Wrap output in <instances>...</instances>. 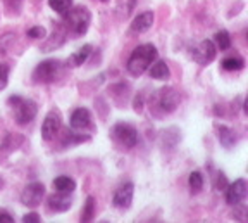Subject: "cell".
Wrapping results in <instances>:
<instances>
[{
  "label": "cell",
  "mask_w": 248,
  "mask_h": 223,
  "mask_svg": "<svg viewBox=\"0 0 248 223\" xmlns=\"http://www.w3.org/2000/svg\"><path fill=\"white\" fill-rule=\"evenodd\" d=\"M141 109H143V99L138 94V97L135 99V111L136 113H141Z\"/></svg>",
  "instance_id": "cell-30"
},
{
  "label": "cell",
  "mask_w": 248,
  "mask_h": 223,
  "mask_svg": "<svg viewBox=\"0 0 248 223\" xmlns=\"http://www.w3.org/2000/svg\"><path fill=\"white\" fill-rule=\"evenodd\" d=\"M110 137L124 147H135L138 144V132L129 123H116L110 130Z\"/></svg>",
  "instance_id": "cell-6"
},
{
  "label": "cell",
  "mask_w": 248,
  "mask_h": 223,
  "mask_svg": "<svg viewBox=\"0 0 248 223\" xmlns=\"http://www.w3.org/2000/svg\"><path fill=\"white\" fill-rule=\"evenodd\" d=\"M23 222L24 223H40V222H42V218H40L38 213H30V215L23 216Z\"/></svg>",
  "instance_id": "cell-29"
},
{
  "label": "cell",
  "mask_w": 248,
  "mask_h": 223,
  "mask_svg": "<svg viewBox=\"0 0 248 223\" xmlns=\"http://www.w3.org/2000/svg\"><path fill=\"white\" fill-rule=\"evenodd\" d=\"M95 216V199L93 197H88L85 203V207H83V213H81V222L83 223H88L93 220Z\"/></svg>",
  "instance_id": "cell-22"
},
{
  "label": "cell",
  "mask_w": 248,
  "mask_h": 223,
  "mask_svg": "<svg viewBox=\"0 0 248 223\" xmlns=\"http://www.w3.org/2000/svg\"><path fill=\"white\" fill-rule=\"evenodd\" d=\"M64 16H66V28L69 32H73L74 35L81 36L88 32V26L92 23V14H90L88 7L78 5L73 11L69 9Z\"/></svg>",
  "instance_id": "cell-3"
},
{
  "label": "cell",
  "mask_w": 248,
  "mask_h": 223,
  "mask_svg": "<svg viewBox=\"0 0 248 223\" xmlns=\"http://www.w3.org/2000/svg\"><path fill=\"white\" fill-rule=\"evenodd\" d=\"M14 40V35L12 33H5L4 36H0V55H4L5 52H7V47L9 43Z\"/></svg>",
  "instance_id": "cell-26"
},
{
  "label": "cell",
  "mask_w": 248,
  "mask_h": 223,
  "mask_svg": "<svg viewBox=\"0 0 248 223\" xmlns=\"http://www.w3.org/2000/svg\"><path fill=\"white\" fill-rule=\"evenodd\" d=\"M46 203H48V209H50V211L64 213V211H69V209H71V204H73V201H71L69 194L57 192V194H52Z\"/></svg>",
  "instance_id": "cell-12"
},
{
  "label": "cell",
  "mask_w": 248,
  "mask_h": 223,
  "mask_svg": "<svg viewBox=\"0 0 248 223\" xmlns=\"http://www.w3.org/2000/svg\"><path fill=\"white\" fill-rule=\"evenodd\" d=\"M188 184H190V189L193 194H198L203 189V176H202L200 172H191L190 178H188Z\"/></svg>",
  "instance_id": "cell-21"
},
{
  "label": "cell",
  "mask_w": 248,
  "mask_h": 223,
  "mask_svg": "<svg viewBox=\"0 0 248 223\" xmlns=\"http://www.w3.org/2000/svg\"><path fill=\"white\" fill-rule=\"evenodd\" d=\"M148 71H150L152 78H155V80H169V76H170L169 66L166 64V61H157Z\"/></svg>",
  "instance_id": "cell-17"
},
{
  "label": "cell",
  "mask_w": 248,
  "mask_h": 223,
  "mask_svg": "<svg viewBox=\"0 0 248 223\" xmlns=\"http://www.w3.org/2000/svg\"><path fill=\"white\" fill-rule=\"evenodd\" d=\"M214 130H216L217 138H219L221 145H224L226 149H231V147L236 145V142H238L236 133L232 132L231 128H228V126H224V125H216L214 126Z\"/></svg>",
  "instance_id": "cell-15"
},
{
  "label": "cell",
  "mask_w": 248,
  "mask_h": 223,
  "mask_svg": "<svg viewBox=\"0 0 248 223\" xmlns=\"http://www.w3.org/2000/svg\"><path fill=\"white\" fill-rule=\"evenodd\" d=\"M62 125V116L57 109H52L50 113L46 114L45 120L42 123V137L43 140L50 142L52 138H55V135L59 133Z\"/></svg>",
  "instance_id": "cell-8"
},
{
  "label": "cell",
  "mask_w": 248,
  "mask_h": 223,
  "mask_svg": "<svg viewBox=\"0 0 248 223\" xmlns=\"http://www.w3.org/2000/svg\"><path fill=\"white\" fill-rule=\"evenodd\" d=\"M133 194H135V185L133 184H124L123 187L117 189V192L114 194V206L119 209H128L133 203Z\"/></svg>",
  "instance_id": "cell-11"
},
{
  "label": "cell",
  "mask_w": 248,
  "mask_h": 223,
  "mask_svg": "<svg viewBox=\"0 0 248 223\" xmlns=\"http://www.w3.org/2000/svg\"><path fill=\"white\" fill-rule=\"evenodd\" d=\"M45 35H46L45 28H42V26H33V28L28 30V36H30V38H40L42 40Z\"/></svg>",
  "instance_id": "cell-27"
},
{
  "label": "cell",
  "mask_w": 248,
  "mask_h": 223,
  "mask_svg": "<svg viewBox=\"0 0 248 223\" xmlns=\"http://www.w3.org/2000/svg\"><path fill=\"white\" fill-rule=\"evenodd\" d=\"M157 59V47L152 45V43H145V45H140L135 51L131 52L128 59V64H126V69L131 76L138 78L145 71H148L150 64Z\"/></svg>",
  "instance_id": "cell-1"
},
{
  "label": "cell",
  "mask_w": 248,
  "mask_h": 223,
  "mask_svg": "<svg viewBox=\"0 0 248 223\" xmlns=\"http://www.w3.org/2000/svg\"><path fill=\"white\" fill-rule=\"evenodd\" d=\"M12 222H14V218H12L9 213L0 211V223H12Z\"/></svg>",
  "instance_id": "cell-31"
},
{
  "label": "cell",
  "mask_w": 248,
  "mask_h": 223,
  "mask_svg": "<svg viewBox=\"0 0 248 223\" xmlns=\"http://www.w3.org/2000/svg\"><path fill=\"white\" fill-rule=\"evenodd\" d=\"M92 126V113L86 107H78L71 114V128L73 130H85Z\"/></svg>",
  "instance_id": "cell-13"
},
{
  "label": "cell",
  "mask_w": 248,
  "mask_h": 223,
  "mask_svg": "<svg viewBox=\"0 0 248 223\" xmlns=\"http://www.w3.org/2000/svg\"><path fill=\"white\" fill-rule=\"evenodd\" d=\"M59 71H61V63L55 59H46L40 63L33 71V82L36 83H54L57 78Z\"/></svg>",
  "instance_id": "cell-5"
},
{
  "label": "cell",
  "mask_w": 248,
  "mask_h": 223,
  "mask_svg": "<svg viewBox=\"0 0 248 223\" xmlns=\"http://www.w3.org/2000/svg\"><path fill=\"white\" fill-rule=\"evenodd\" d=\"M154 12L152 11H145L141 12V14H138V16L133 19L131 23V32L135 33H145L148 32L152 28V24H154Z\"/></svg>",
  "instance_id": "cell-14"
},
{
  "label": "cell",
  "mask_w": 248,
  "mask_h": 223,
  "mask_svg": "<svg viewBox=\"0 0 248 223\" xmlns=\"http://www.w3.org/2000/svg\"><path fill=\"white\" fill-rule=\"evenodd\" d=\"M179 101H181V97H179L178 90L172 86H164L154 94V107L162 111V114L174 113L176 107L179 106Z\"/></svg>",
  "instance_id": "cell-4"
},
{
  "label": "cell",
  "mask_w": 248,
  "mask_h": 223,
  "mask_svg": "<svg viewBox=\"0 0 248 223\" xmlns=\"http://www.w3.org/2000/svg\"><path fill=\"white\" fill-rule=\"evenodd\" d=\"M247 180L245 178H238V180H234V184L228 185V189H226V203L229 206H236V204H240L247 197Z\"/></svg>",
  "instance_id": "cell-10"
},
{
  "label": "cell",
  "mask_w": 248,
  "mask_h": 223,
  "mask_svg": "<svg viewBox=\"0 0 248 223\" xmlns=\"http://www.w3.org/2000/svg\"><path fill=\"white\" fill-rule=\"evenodd\" d=\"M222 68L226 71H240L245 68V61L240 57V55H234V57H226L222 61Z\"/></svg>",
  "instance_id": "cell-19"
},
{
  "label": "cell",
  "mask_w": 248,
  "mask_h": 223,
  "mask_svg": "<svg viewBox=\"0 0 248 223\" xmlns=\"http://www.w3.org/2000/svg\"><path fill=\"white\" fill-rule=\"evenodd\" d=\"M43 196H45V187H43V184L33 182V184H30L23 190V194H21V203H23L24 206L35 207V206H38V204H42Z\"/></svg>",
  "instance_id": "cell-9"
},
{
  "label": "cell",
  "mask_w": 248,
  "mask_h": 223,
  "mask_svg": "<svg viewBox=\"0 0 248 223\" xmlns=\"http://www.w3.org/2000/svg\"><path fill=\"white\" fill-rule=\"evenodd\" d=\"M9 82V66L7 64H0V90H4Z\"/></svg>",
  "instance_id": "cell-25"
},
{
  "label": "cell",
  "mask_w": 248,
  "mask_h": 223,
  "mask_svg": "<svg viewBox=\"0 0 248 223\" xmlns=\"http://www.w3.org/2000/svg\"><path fill=\"white\" fill-rule=\"evenodd\" d=\"M7 104L14 109V118L19 125H28L30 121H33L36 116V111H38V106H36L35 101L23 99L19 95H11Z\"/></svg>",
  "instance_id": "cell-2"
},
{
  "label": "cell",
  "mask_w": 248,
  "mask_h": 223,
  "mask_svg": "<svg viewBox=\"0 0 248 223\" xmlns=\"http://www.w3.org/2000/svg\"><path fill=\"white\" fill-rule=\"evenodd\" d=\"M216 45H214L212 40H202L198 45L191 49V59L195 63L205 66V64H210L216 59Z\"/></svg>",
  "instance_id": "cell-7"
},
{
  "label": "cell",
  "mask_w": 248,
  "mask_h": 223,
  "mask_svg": "<svg viewBox=\"0 0 248 223\" xmlns=\"http://www.w3.org/2000/svg\"><path fill=\"white\" fill-rule=\"evenodd\" d=\"M100 2H107V0H100Z\"/></svg>",
  "instance_id": "cell-32"
},
{
  "label": "cell",
  "mask_w": 248,
  "mask_h": 223,
  "mask_svg": "<svg viewBox=\"0 0 248 223\" xmlns=\"http://www.w3.org/2000/svg\"><path fill=\"white\" fill-rule=\"evenodd\" d=\"M54 189L57 192H64V194H71L76 189V182L67 175H61L54 180Z\"/></svg>",
  "instance_id": "cell-16"
},
{
  "label": "cell",
  "mask_w": 248,
  "mask_h": 223,
  "mask_svg": "<svg viewBox=\"0 0 248 223\" xmlns=\"http://www.w3.org/2000/svg\"><path fill=\"white\" fill-rule=\"evenodd\" d=\"M86 140H90V137L88 135H76V133H71V132H67L66 133V137H64V145H67V144H81V142H86Z\"/></svg>",
  "instance_id": "cell-24"
},
{
  "label": "cell",
  "mask_w": 248,
  "mask_h": 223,
  "mask_svg": "<svg viewBox=\"0 0 248 223\" xmlns=\"http://www.w3.org/2000/svg\"><path fill=\"white\" fill-rule=\"evenodd\" d=\"M92 45H83L81 49H78L76 52L73 54V64L74 66H81L83 63H86L90 57V54H92Z\"/></svg>",
  "instance_id": "cell-18"
},
{
  "label": "cell",
  "mask_w": 248,
  "mask_h": 223,
  "mask_svg": "<svg viewBox=\"0 0 248 223\" xmlns=\"http://www.w3.org/2000/svg\"><path fill=\"white\" fill-rule=\"evenodd\" d=\"M214 40H216V45L221 49V51H228V49L231 47V36H229V33L224 32V30H222V32H217Z\"/></svg>",
  "instance_id": "cell-23"
},
{
  "label": "cell",
  "mask_w": 248,
  "mask_h": 223,
  "mask_svg": "<svg viewBox=\"0 0 248 223\" xmlns=\"http://www.w3.org/2000/svg\"><path fill=\"white\" fill-rule=\"evenodd\" d=\"M216 189H217V190H226V189H228V180H226V175H224V173H217Z\"/></svg>",
  "instance_id": "cell-28"
},
{
  "label": "cell",
  "mask_w": 248,
  "mask_h": 223,
  "mask_svg": "<svg viewBox=\"0 0 248 223\" xmlns=\"http://www.w3.org/2000/svg\"><path fill=\"white\" fill-rule=\"evenodd\" d=\"M48 5H50L52 11L59 12L61 16H64L73 7V0H48Z\"/></svg>",
  "instance_id": "cell-20"
}]
</instances>
